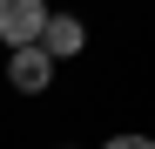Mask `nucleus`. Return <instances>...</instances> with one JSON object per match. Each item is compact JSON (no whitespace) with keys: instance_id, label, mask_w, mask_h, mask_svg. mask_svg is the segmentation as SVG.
Masks as SVG:
<instances>
[{"instance_id":"obj_1","label":"nucleus","mask_w":155,"mask_h":149,"mask_svg":"<svg viewBox=\"0 0 155 149\" xmlns=\"http://www.w3.org/2000/svg\"><path fill=\"white\" fill-rule=\"evenodd\" d=\"M41 20H47V0H0V41L27 47L41 41Z\"/></svg>"},{"instance_id":"obj_2","label":"nucleus","mask_w":155,"mask_h":149,"mask_svg":"<svg viewBox=\"0 0 155 149\" xmlns=\"http://www.w3.org/2000/svg\"><path fill=\"white\" fill-rule=\"evenodd\" d=\"M7 74H14V88H20V95H41L47 81H54V54H47L41 41H27V47H14Z\"/></svg>"},{"instance_id":"obj_3","label":"nucleus","mask_w":155,"mask_h":149,"mask_svg":"<svg viewBox=\"0 0 155 149\" xmlns=\"http://www.w3.org/2000/svg\"><path fill=\"white\" fill-rule=\"evenodd\" d=\"M41 47H47L54 61H68V54L88 47V27H81L74 14H47V20H41Z\"/></svg>"},{"instance_id":"obj_4","label":"nucleus","mask_w":155,"mask_h":149,"mask_svg":"<svg viewBox=\"0 0 155 149\" xmlns=\"http://www.w3.org/2000/svg\"><path fill=\"white\" fill-rule=\"evenodd\" d=\"M108 149H155V142H148V136H115Z\"/></svg>"}]
</instances>
